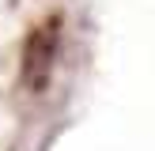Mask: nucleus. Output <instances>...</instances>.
<instances>
[{
    "mask_svg": "<svg viewBox=\"0 0 155 151\" xmlns=\"http://www.w3.org/2000/svg\"><path fill=\"white\" fill-rule=\"evenodd\" d=\"M57 45H61V23L57 19L38 23L27 34L23 53H19V79H23L27 91H42L45 83H49L53 60H57Z\"/></svg>",
    "mask_w": 155,
    "mask_h": 151,
    "instance_id": "obj_1",
    "label": "nucleus"
}]
</instances>
